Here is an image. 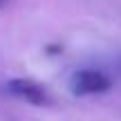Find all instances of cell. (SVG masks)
<instances>
[{
	"mask_svg": "<svg viewBox=\"0 0 121 121\" xmlns=\"http://www.w3.org/2000/svg\"><path fill=\"white\" fill-rule=\"evenodd\" d=\"M4 90L11 96L25 101L31 105H52V94L47 92V87L40 85L34 78H9L4 83Z\"/></svg>",
	"mask_w": 121,
	"mask_h": 121,
	"instance_id": "7a4b0ae2",
	"label": "cell"
},
{
	"mask_svg": "<svg viewBox=\"0 0 121 121\" xmlns=\"http://www.w3.org/2000/svg\"><path fill=\"white\" fill-rule=\"evenodd\" d=\"M9 2H11V0H0V11H2V9H4V7H7V4H9Z\"/></svg>",
	"mask_w": 121,
	"mask_h": 121,
	"instance_id": "3957f363",
	"label": "cell"
},
{
	"mask_svg": "<svg viewBox=\"0 0 121 121\" xmlns=\"http://www.w3.org/2000/svg\"><path fill=\"white\" fill-rule=\"evenodd\" d=\"M112 87V78L101 69H78L69 78V90L74 96L103 94Z\"/></svg>",
	"mask_w": 121,
	"mask_h": 121,
	"instance_id": "6da1fadb",
	"label": "cell"
}]
</instances>
